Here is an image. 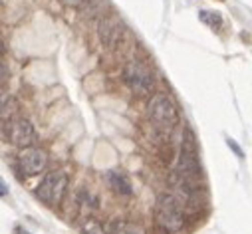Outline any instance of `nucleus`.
<instances>
[{"instance_id":"f257e3e1","label":"nucleus","mask_w":252,"mask_h":234,"mask_svg":"<svg viewBox=\"0 0 252 234\" xmlns=\"http://www.w3.org/2000/svg\"><path fill=\"white\" fill-rule=\"evenodd\" d=\"M199 177H201V163H199V151L195 143V135L191 129L185 131L181 155L175 167V181L179 187L193 191L199 189Z\"/></svg>"},{"instance_id":"f03ea898","label":"nucleus","mask_w":252,"mask_h":234,"mask_svg":"<svg viewBox=\"0 0 252 234\" xmlns=\"http://www.w3.org/2000/svg\"><path fill=\"white\" fill-rule=\"evenodd\" d=\"M155 222L165 230V232H179L185 224V212H183V205L181 201L171 195V193H163L157 197L155 208Z\"/></svg>"},{"instance_id":"7ed1b4c3","label":"nucleus","mask_w":252,"mask_h":234,"mask_svg":"<svg viewBox=\"0 0 252 234\" xmlns=\"http://www.w3.org/2000/svg\"><path fill=\"white\" fill-rule=\"evenodd\" d=\"M149 117L155 123V127H159L165 133H171L177 123H179V111L173 103V99L165 93H155L149 101Z\"/></svg>"},{"instance_id":"20e7f679","label":"nucleus","mask_w":252,"mask_h":234,"mask_svg":"<svg viewBox=\"0 0 252 234\" xmlns=\"http://www.w3.org/2000/svg\"><path fill=\"white\" fill-rule=\"evenodd\" d=\"M68 189V175L64 171H50L44 175V179L36 187V197L46 206H58L64 201Z\"/></svg>"},{"instance_id":"39448f33","label":"nucleus","mask_w":252,"mask_h":234,"mask_svg":"<svg viewBox=\"0 0 252 234\" xmlns=\"http://www.w3.org/2000/svg\"><path fill=\"white\" fill-rule=\"evenodd\" d=\"M123 82L135 95H147L153 89V74L141 62H129L123 68Z\"/></svg>"},{"instance_id":"423d86ee","label":"nucleus","mask_w":252,"mask_h":234,"mask_svg":"<svg viewBox=\"0 0 252 234\" xmlns=\"http://www.w3.org/2000/svg\"><path fill=\"white\" fill-rule=\"evenodd\" d=\"M4 137L20 149H28L36 143V131H34L32 123L28 119H24V117L4 121Z\"/></svg>"},{"instance_id":"0eeeda50","label":"nucleus","mask_w":252,"mask_h":234,"mask_svg":"<svg viewBox=\"0 0 252 234\" xmlns=\"http://www.w3.org/2000/svg\"><path fill=\"white\" fill-rule=\"evenodd\" d=\"M18 165L26 175H38V173H42L46 169L48 155H46V151L36 149V147L22 149L20 155H18Z\"/></svg>"},{"instance_id":"6e6552de","label":"nucleus","mask_w":252,"mask_h":234,"mask_svg":"<svg viewBox=\"0 0 252 234\" xmlns=\"http://www.w3.org/2000/svg\"><path fill=\"white\" fill-rule=\"evenodd\" d=\"M105 181H107L109 189H111L115 195H119V197H131V195H133V187H131L129 179L125 177L121 171H115V169L109 171V173L105 175Z\"/></svg>"},{"instance_id":"1a4fd4ad","label":"nucleus","mask_w":252,"mask_h":234,"mask_svg":"<svg viewBox=\"0 0 252 234\" xmlns=\"http://www.w3.org/2000/svg\"><path fill=\"white\" fill-rule=\"evenodd\" d=\"M119 38H121V24L115 18H103L99 22V40H101V44L111 48V46L117 44Z\"/></svg>"},{"instance_id":"9d476101","label":"nucleus","mask_w":252,"mask_h":234,"mask_svg":"<svg viewBox=\"0 0 252 234\" xmlns=\"http://www.w3.org/2000/svg\"><path fill=\"white\" fill-rule=\"evenodd\" d=\"M107 234H145V228L139 222L123 220V218H113L105 226Z\"/></svg>"},{"instance_id":"9b49d317","label":"nucleus","mask_w":252,"mask_h":234,"mask_svg":"<svg viewBox=\"0 0 252 234\" xmlns=\"http://www.w3.org/2000/svg\"><path fill=\"white\" fill-rule=\"evenodd\" d=\"M199 18H201V22H205L207 26H211L215 30H220L222 24H224L220 12H217V10H201L199 12Z\"/></svg>"},{"instance_id":"f8f14e48","label":"nucleus","mask_w":252,"mask_h":234,"mask_svg":"<svg viewBox=\"0 0 252 234\" xmlns=\"http://www.w3.org/2000/svg\"><path fill=\"white\" fill-rule=\"evenodd\" d=\"M226 143H228V147H230V149H232V151L236 153V157H240V159L244 157V153H242V149H240V147H238V145H236V143H234L232 139H226Z\"/></svg>"},{"instance_id":"ddd939ff","label":"nucleus","mask_w":252,"mask_h":234,"mask_svg":"<svg viewBox=\"0 0 252 234\" xmlns=\"http://www.w3.org/2000/svg\"><path fill=\"white\" fill-rule=\"evenodd\" d=\"M62 4H66V6H72V8H76V6H80L84 0H60Z\"/></svg>"}]
</instances>
